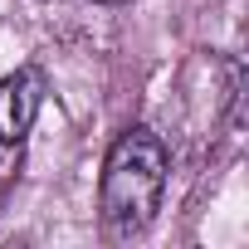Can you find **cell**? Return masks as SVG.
I'll return each mask as SVG.
<instances>
[{"label": "cell", "instance_id": "cell-3", "mask_svg": "<svg viewBox=\"0 0 249 249\" xmlns=\"http://www.w3.org/2000/svg\"><path fill=\"white\" fill-rule=\"evenodd\" d=\"M98 5H122V0H98Z\"/></svg>", "mask_w": 249, "mask_h": 249}, {"label": "cell", "instance_id": "cell-2", "mask_svg": "<svg viewBox=\"0 0 249 249\" xmlns=\"http://www.w3.org/2000/svg\"><path fill=\"white\" fill-rule=\"evenodd\" d=\"M44 107V73L15 69L0 78V147H20Z\"/></svg>", "mask_w": 249, "mask_h": 249}, {"label": "cell", "instance_id": "cell-1", "mask_svg": "<svg viewBox=\"0 0 249 249\" xmlns=\"http://www.w3.org/2000/svg\"><path fill=\"white\" fill-rule=\"evenodd\" d=\"M171 176V152L152 127H122L103 157L98 176V215L112 239H137L161 210Z\"/></svg>", "mask_w": 249, "mask_h": 249}]
</instances>
